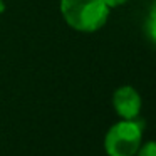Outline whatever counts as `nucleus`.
<instances>
[{
    "label": "nucleus",
    "mask_w": 156,
    "mask_h": 156,
    "mask_svg": "<svg viewBox=\"0 0 156 156\" xmlns=\"http://www.w3.org/2000/svg\"><path fill=\"white\" fill-rule=\"evenodd\" d=\"M66 24L79 32H96L108 22L109 7L102 0H61Z\"/></svg>",
    "instance_id": "f257e3e1"
},
{
    "label": "nucleus",
    "mask_w": 156,
    "mask_h": 156,
    "mask_svg": "<svg viewBox=\"0 0 156 156\" xmlns=\"http://www.w3.org/2000/svg\"><path fill=\"white\" fill-rule=\"evenodd\" d=\"M143 129L134 119H122L109 128L104 138L108 156H134L141 146Z\"/></svg>",
    "instance_id": "f03ea898"
},
{
    "label": "nucleus",
    "mask_w": 156,
    "mask_h": 156,
    "mask_svg": "<svg viewBox=\"0 0 156 156\" xmlns=\"http://www.w3.org/2000/svg\"><path fill=\"white\" fill-rule=\"evenodd\" d=\"M112 106L119 118L136 119L141 111V96L133 86H121L112 94Z\"/></svg>",
    "instance_id": "7ed1b4c3"
},
{
    "label": "nucleus",
    "mask_w": 156,
    "mask_h": 156,
    "mask_svg": "<svg viewBox=\"0 0 156 156\" xmlns=\"http://www.w3.org/2000/svg\"><path fill=\"white\" fill-rule=\"evenodd\" d=\"M148 34L156 42V2L153 4L151 10H149V15H148Z\"/></svg>",
    "instance_id": "20e7f679"
},
{
    "label": "nucleus",
    "mask_w": 156,
    "mask_h": 156,
    "mask_svg": "<svg viewBox=\"0 0 156 156\" xmlns=\"http://www.w3.org/2000/svg\"><path fill=\"white\" fill-rule=\"evenodd\" d=\"M134 156H156V141H149L139 146Z\"/></svg>",
    "instance_id": "39448f33"
},
{
    "label": "nucleus",
    "mask_w": 156,
    "mask_h": 156,
    "mask_svg": "<svg viewBox=\"0 0 156 156\" xmlns=\"http://www.w3.org/2000/svg\"><path fill=\"white\" fill-rule=\"evenodd\" d=\"M106 5H108L109 9H116V7H119V5H122V4H126L128 0H102Z\"/></svg>",
    "instance_id": "423d86ee"
},
{
    "label": "nucleus",
    "mask_w": 156,
    "mask_h": 156,
    "mask_svg": "<svg viewBox=\"0 0 156 156\" xmlns=\"http://www.w3.org/2000/svg\"><path fill=\"white\" fill-rule=\"evenodd\" d=\"M5 10V5H4V0H0V14Z\"/></svg>",
    "instance_id": "0eeeda50"
}]
</instances>
